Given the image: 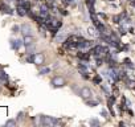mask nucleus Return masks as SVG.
<instances>
[{
	"label": "nucleus",
	"instance_id": "ddd939ff",
	"mask_svg": "<svg viewBox=\"0 0 135 127\" xmlns=\"http://www.w3.org/2000/svg\"><path fill=\"white\" fill-rule=\"evenodd\" d=\"M87 32H89V35H91V36H98V33H97V30H95L93 27L91 28H89L87 29Z\"/></svg>",
	"mask_w": 135,
	"mask_h": 127
},
{
	"label": "nucleus",
	"instance_id": "f257e3e1",
	"mask_svg": "<svg viewBox=\"0 0 135 127\" xmlns=\"http://www.w3.org/2000/svg\"><path fill=\"white\" fill-rule=\"evenodd\" d=\"M60 122L57 119H54L52 117H41V124L43 126H56Z\"/></svg>",
	"mask_w": 135,
	"mask_h": 127
},
{
	"label": "nucleus",
	"instance_id": "f03ea898",
	"mask_svg": "<svg viewBox=\"0 0 135 127\" xmlns=\"http://www.w3.org/2000/svg\"><path fill=\"white\" fill-rule=\"evenodd\" d=\"M50 82H52V85L54 87H62V86H65V79H64V77H61V76L53 77Z\"/></svg>",
	"mask_w": 135,
	"mask_h": 127
},
{
	"label": "nucleus",
	"instance_id": "9d476101",
	"mask_svg": "<svg viewBox=\"0 0 135 127\" xmlns=\"http://www.w3.org/2000/svg\"><path fill=\"white\" fill-rule=\"evenodd\" d=\"M27 62H30V64H33V62H36V54H33V53H30L28 57H27Z\"/></svg>",
	"mask_w": 135,
	"mask_h": 127
},
{
	"label": "nucleus",
	"instance_id": "f8f14e48",
	"mask_svg": "<svg viewBox=\"0 0 135 127\" xmlns=\"http://www.w3.org/2000/svg\"><path fill=\"white\" fill-rule=\"evenodd\" d=\"M77 56H78L81 60H89V54H85V53H82V52H79Z\"/></svg>",
	"mask_w": 135,
	"mask_h": 127
},
{
	"label": "nucleus",
	"instance_id": "412c9836",
	"mask_svg": "<svg viewBox=\"0 0 135 127\" xmlns=\"http://www.w3.org/2000/svg\"><path fill=\"white\" fill-rule=\"evenodd\" d=\"M94 82H95V83H99V82H101V78H99V77H95V78H94Z\"/></svg>",
	"mask_w": 135,
	"mask_h": 127
},
{
	"label": "nucleus",
	"instance_id": "39448f33",
	"mask_svg": "<svg viewBox=\"0 0 135 127\" xmlns=\"http://www.w3.org/2000/svg\"><path fill=\"white\" fill-rule=\"evenodd\" d=\"M17 13H19L20 16H25V15L28 13V9H27V8L24 7V5H21V4H20V5L17 7Z\"/></svg>",
	"mask_w": 135,
	"mask_h": 127
},
{
	"label": "nucleus",
	"instance_id": "a211bd4d",
	"mask_svg": "<svg viewBox=\"0 0 135 127\" xmlns=\"http://www.w3.org/2000/svg\"><path fill=\"white\" fill-rule=\"evenodd\" d=\"M0 77H2L3 79H7V78H8L7 73H5V71H3V70H2V71H0Z\"/></svg>",
	"mask_w": 135,
	"mask_h": 127
},
{
	"label": "nucleus",
	"instance_id": "20e7f679",
	"mask_svg": "<svg viewBox=\"0 0 135 127\" xmlns=\"http://www.w3.org/2000/svg\"><path fill=\"white\" fill-rule=\"evenodd\" d=\"M21 32L25 36H28V35H30L32 33V28H30V25H28V24H23L21 25Z\"/></svg>",
	"mask_w": 135,
	"mask_h": 127
},
{
	"label": "nucleus",
	"instance_id": "2eb2a0df",
	"mask_svg": "<svg viewBox=\"0 0 135 127\" xmlns=\"http://www.w3.org/2000/svg\"><path fill=\"white\" fill-rule=\"evenodd\" d=\"M78 69H79V70H82V71H84V73H86V70H87V68H86V66L84 65V64H79V66H78Z\"/></svg>",
	"mask_w": 135,
	"mask_h": 127
},
{
	"label": "nucleus",
	"instance_id": "393cba45",
	"mask_svg": "<svg viewBox=\"0 0 135 127\" xmlns=\"http://www.w3.org/2000/svg\"><path fill=\"white\" fill-rule=\"evenodd\" d=\"M4 81H5V79H3V78H2V77H0V83H3V82H4Z\"/></svg>",
	"mask_w": 135,
	"mask_h": 127
},
{
	"label": "nucleus",
	"instance_id": "aec40b11",
	"mask_svg": "<svg viewBox=\"0 0 135 127\" xmlns=\"http://www.w3.org/2000/svg\"><path fill=\"white\" fill-rule=\"evenodd\" d=\"M97 103H98V102H95V101H91V102H87V105H89V106H95V105H97Z\"/></svg>",
	"mask_w": 135,
	"mask_h": 127
},
{
	"label": "nucleus",
	"instance_id": "423d86ee",
	"mask_svg": "<svg viewBox=\"0 0 135 127\" xmlns=\"http://www.w3.org/2000/svg\"><path fill=\"white\" fill-rule=\"evenodd\" d=\"M24 44H25V46H27V48H28V46H30V45H33V38H32V36H30V35L25 36V38H24Z\"/></svg>",
	"mask_w": 135,
	"mask_h": 127
},
{
	"label": "nucleus",
	"instance_id": "5701e85b",
	"mask_svg": "<svg viewBox=\"0 0 135 127\" xmlns=\"http://www.w3.org/2000/svg\"><path fill=\"white\" fill-rule=\"evenodd\" d=\"M12 30H13V33H16V32L19 30V27H17V25H16V27H13V28H12Z\"/></svg>",
	"mask_w": 135,
	"mask_h": 127
},
{
	"label": "nucleus",
	"instance_id": "dca6fc26",
	"mask_svg": "<svg viewBox=\"0 0 135 127\" xmlns=\"http://www.w3.org/2000/svg\"><path fill=\"white\" fill-rule=\"evenodd\" d=\"M64 40H65V35H60L56 37V41H64Z\"/></svg>",
	"mask_w": 135,
	"mask_h": 127
},
{
	"label": "nucleus",
	"instance_id": "0eeeda50",
	"mask_svg": "<svg viewBox=\"0 0 135 127\" xmlns=\"http://www.w3.org/2000/svg\"><path fill=\"white\" fill-rule=\"evenodd\" d=\"M12 44V48H13V49H16V50H17L19 49V48L21 46V40H12V41H11Z\"/></svg>",
	"mask_w": 135,
	"mask_h": 127
},
{
	"label": "nucleus",
	"instance_id": "4be33fe9",
	"mask_svg": "<svg viewBox=\"0 0 135 127\" xmlns=\"http://www.w3.org/2000/svg\"><path fill=\"white\" fill-rule=\"evenodd\" d=\"M66 3H68V4H70V5H73L76 2H74V0H66Z\"/></svg>",
	"mask_w": 135,
	"mask_h": 127
},
{
	"label": "nucleus",
	"instance_id": "6ab92c4d",
	"mask_svg": "<svg viewBox=\"0 0 135 127\" xmlns=\"http://www.w3.org/2000/svg\"><path fill=\"white\" fill-rule=\"evenodd\" d=\"M90 124H93V126H98V121H97V119H91V121H90Z\"/></svg>",
	"mask_w": 135,
	"mask_h": 127
},
{
	"label": "nucleus",
	"instance_id": "f3484780",
	"mask_svg": "<svg viewBox=\"0 0 135 127\" xmlns=\"http://www.w3.org/2000/svg\"><path fill=\"white\" fill-rule=\"evenodd\" d=\"M5 126L8 127V126H16V121H8L7 123H5Z\"/></svg>",
	"mask_w": 135,
	"mask_h": 127
},
{
	"label": "nucleus",
	"instance_id": "6e6552de",
	"mask_svg": "<svg viewBox=\"0 0 135 127\" xmlns=\"http://www.w3.org/2000/svg\"><path fill=\"white\" fill-rule=\"evenodd\" d=\"M0 9H2V12H4V13H9V15H12V13H13L11 8L8 7V5H4V4H3L2 7H0Z\"/></svg>",
	"mask_w": 135,
	"mask_h": 127
},
{
	"label": "nucleus",
	"instance_id": "1a4fd4ad",
	"mask_svg": "<svg viewBox=\"0 0 135 127\" xmlns=\"http://www.w3.org/2000/svg\"><path fill=\"white\" fill-rule=\"evenodd\" d=\"M40 15L44 16V17H46V16H48V7L46 5H43L41 8H40Z\"/></svg>",
	"mask_w": 135,
	"mask_h": 127
},
{
	"label": "nucleus",
	"instance_id": "4468645a",
	"mask_svg": "<svg viewBox=\"0 0 135 127\" xmlns=\"http://www.w3.org/2000/svg\"><path fill=\"white\" fill-rule=\"evenodd\" d=\"M49 71H50V69L49 68H45V69H41V70H40V76H44V74H46V73H49Z\"/></svg>",
	"mask_w": 135,
	"mask_h": 127
},
{
	"label": "nucleus",
	"instance_id": "9b49d317",
	"mask_svg": "<svg viewBox=\"0 0 135 127\" xmlns=\"http://www.w3.org/2000/svg\"><path fill=\"white\" fill-rule=\"evenodd\" d=\"M44 61V56L43 54H36V64H43Z\"/></svg>",
	"mask_w": 135,
	"mask_h": 127
},
{
	"label": "nucleus",
	"instance_id": "7ed1b4c3",
	"mask_svg": "<svg viewBox=\"0 0 135 127\" xmlns=\"http://www.w3.org/2000/svg\"><path fill=\"white\" fill-rule=\"evenodd\" d=\"M79 95H81L84 99H87V98H91L93 93H91V90L89 89V87H82V89L79 90Z\"/></svg>",
	"mask_w": 135,
	"mask_h": 127
},
{
	"label": "nucleus",
	"instance_id": "b1692460",
	"mask_svg": "<svg viewBox=\"0 0 135 127\" xmlns=\"http://www.w3.org/2000/svg\"><path fill=\"white\" fill-rule=\"evenodd\" d=\"M102 115H103V117H107V113H106V111H105V110H103V111H102Z\"/></svg>",
	"mask_w": 135,
	"mask_h": 127
}]
</instances>
